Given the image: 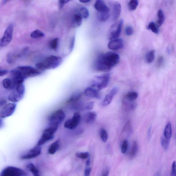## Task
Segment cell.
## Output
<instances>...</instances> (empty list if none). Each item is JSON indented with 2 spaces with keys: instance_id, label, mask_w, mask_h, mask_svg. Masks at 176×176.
I'll use <instances>...</instances> for the list:
<instances>
[{
  "instance_id": "cell-1",
  "label": "cell",
  "mask_w": 176,
  "mask_h": 176,
  "mask_svg": "<svg viewBox=\"0 0 176 176\" xmlns=\"http://www.w3.org/2000/svg\"><path fill=\"white\" fill-rule=\"evenodd\" d=\"M120 60L117 54L109 52L99 55L95 61L94 68L97 71H109L115 66L118 64Z\"/></svg>"
},
{
  "instance_id": "cell-2",
  "label": "cell",
  "mask_w": 176,
  "mask_h": 176,
  "mask_svg": "<svg viewBox=\"0 0 176 176\" xmlns=\"http://www.w3.org/2000/svg\"><path fill=\"white\" fill-rule=\"evenodd\" d=\"M62 58L58 56L50 55L42 61L36 63V67L40 71L55 69L61 64Z\"/></svg>"
},
{
  "instance_id": "cell-3",
  "label": "cell",
  "mask_w": 176,
  "mask_h": 176,
  "mask_svg": "<svg viewBox=\"0 0 176 176\" xmlns=\"http://www.w3.org/2000/svg\"><path fill=\"white\" fill-rule=\"evenodd\" d=\"M110 79L109 73L96 76L90 82V87L99 91L106 88L109 84Z\"/></svg>"
},
{
  "instance_id": "cell-4",
  "label": "cell",
  "mask_w": 176,
  "mask_h": 176,
  "mask_svg": "<svg viewBox=\"0 0 176 176\" xmlns=\"http://www.w3.org/2000/svg\"><path fill=\"white\" fill-rule=\"evenodd\" d=\"M65 114L62 109H58L51 114L48 118L49 126L58 127L60 124L64 120Z\"/></svg>"
},
{
  "instance_id": "cell-5",
  "label": "cell",
  "mask_w": 176,
  "mask_h": 176,
  "mask_svg": "<svg viewBox=\"0 0 176 176\" xmlns=\"http://www.w3.org/2000/svg\"><path fill=\"white\" fill-rule=\"evenodd\" d=\"M58 127L49 126L44 130L42 136L39 140L37 146H40L48 141L52 140L54 137V134Z\"/></svg>"
},
{
  "instance_id": "cell-6",
  "label": "cell",
  "mask_w": 176,
  "mask_h": 176,
  "mask_svg": "<svg viewBox=\"0 0 176 176\" xmlns=\"http://www.w3.org/2000/svg\"><path fill=\"white\" fill-rule=\"evenodd\" d=\"M124 21L121 19L116 22L111 27L108 34V38L110 40L118 38L121 35Z\"/></svg>"
},
{
  "instance_id": "cell-7",
  "label": "cell",
  "mask_w": 176,
  "mask_h": 176,
  "mask_svg": "<svg viewBox=\"0 0 176 176\" xmlns=\"http://www.w3.org/2000/svg\"><path fill=\"white\" fill-rule=\"evenodd\" d=\"M15 89L8 96L9 101L13 102L20 101L25 93V87L23 83L17 85Z\"/></svg>"
},
{
  "instance_id": "cell-8",
  "label": "cell",
  "mask_w": 176,
  "mask_h": 176,
  "mask_svg": "<svg viewBox=\"0 0 176 176\" xmlns=\"http://www.w3.org/2000/svg\"><path fill=\"white\" fill-rule=\"evenodd\" d=\"M17 68L25 79L28 77L38 76L41 73L40 71L30 66H21Z\"/></svg>"
},
{
  "instance_id": "cell-9",
  "label": "cell",
  "mask_w": 176,
  "mask_h": 176,
  "mask_svg": "<svg viewBox=\"0 0 176 176\" xmlns=\"http://www.w3.org/2000/svg\"><path fill=\"white\" fill-rule=\"evenodd\" d=\"M26 174V172L20 168L9 166L2 171L0 176H23Z\"/></svg>"
},
{
  "instance_id": "cell-10",
  "label": "cell",
  "mask_w": 176,
  "mask_h": 176,
  "mask_svg": "<svg viewBox=\"0 0 176 176\" xmlns=\"http://www.w3.org/2000/svg\"><path fill=\"white\" fill-rule=\"evenodd\" d=\"M81 119V115L80 112H75L72 118L68 119L65 122L64 126L68 129H74L79 125Z\"/></svg>"
},
{
  "instance_id": "cell-11",
  "label": "cell",
  "mask_w": 176,
  "mask_h": 176,
  "mask_svg": "<svg viewBox=\"0 0 176 176\" xmlns=\"http://www.w3.org/2000/svg\"><path fill=\"white\" fill-rule=\"evenodd\" d=\"M13 26L12 24L10 25L7 28L1 39L0 42L1 46H5L11 42L13 37Z\"/></svg>"
},
{
  "instance_id": "cell-12",
  "label": "cell",
  "mask_w": 176,
  "mask_h": 176,
  "mask_svg": "<svg viewBox=\"0 0 176 176\" xmlns=\"http://www.w3.org/2000/svg\"><path fill=\"white\" fill-rule=\"evenodd\" d=\"M16 105L14 103H9L6 105L0 112V118H4L10 116L15 111Z\"/></svg>"
},
{
  "instance_id": "cell-13",
  "label": "cell",
  "mask_w": 176,
  "mask_h": 176,
  "mask_svg": "<svg viewBox=\"0 0 176 176\" xmlns=\"http://www.w3.org/2000/svg\"><path fill=\"white\" fill-rule=\"evenodd\" d=\"M41 152L40 146H36V147L31 149L25 155L21 156L20 159L21 160H23L31 159L39 156Z\"/></svg>"
},
{
  "instance_id": "cell-14",
  "label": "cell",
  "mask_w": 176,
  "mask_h": 176,
  "mask_svg": "<svg viewBox=\"0 0 176 176\" xmlns=\"http://www.w3.org/2000/svg\"><path fill=\"white\" fill-rule=\"evenodd\" d=\"M94 8L99 14H109L110 9L103 1L97 0L94 5Z\"/></svg>"
},
{
  "instance_id": "cell-15",
  "label": "cell",
  "mask_w": 176,
  "mask_h": 176,
  "mask_svg": "<svg viewBox=\"0 0 176 176\" xmlns=\"http://www.w3.org/2000/svg\"><path fill=\"white\" fill-rule=\"evenodd\" d=\"M118 88L117 87H115L112 88L102 101L101 103L102 105L103 106H106L111 104L112 99L118 93Z\"/></svg>"
},
{
  "instance_id": "cell-16",
  "label": "cell",
  "mask_w": 176,
  "mask_h": 176,
  "mask_svg": "<svg viewBox=\"0 0 176 176\" xmlns=\"http://www.w3.org/2000/svg\"><path fill=\"white\" fill-rule=\"evenodd\" d=\"M124 46V41L121 38L112 40L108 43V47L110 49L118 50L123 49Z\"/></svg>"
},
{
  "instance_id": "cell-17",
  "label": "cell",
  "mask_w": 176,
  "mask_h": 176,
  "mask_svg": "<svg viewBox=\"0 0 176 176\" xmlns=\"http://www.w3.org/2000/svg\"><path fill=\"white\" fill-rule=\"evenodd\" d=\"M112 19L114 21H116L120 16L121 11V5L118 2H115L112 3Z\"/></svg>"
},
{
  "instance_id": "cell-18",
  "label": "cell",
  "mask_w": 176,
  "mask_h": 176,
  "mask_svg": "<svg viewBox=\"0 0 176 176\" xmlns=\"http://www.w3.org/2000/svg\"><path fill=\"white\" fill-rule=\"evenodd\" d=\"M84 94L85 96L91 98L99 99L101 97L99 90L90 87L87 88L85 90Z\"/></svg>"
},
{
  "instance_id": "cell-19",
  "label": "cell",
  "mask_w": 176,
  "mask_h": 176,
  "mask_svg": "<svg viewBox=\"0 0 176 176\" xmlns=\"http://www.w3.org/2000/svg\"><path fill=\"white\" fill-rule=\"evenodd\" d=\"M97 116V114L95 112H88L84 117L85 123L87 124H92L96 120Z\"/></svg>"
},
{
  "instance_id": "cell-20",
  "label": "cell",
  "mask_w": 176,
  "mask_h": 176,
  "mask_svg": "<svg viewBox=\"0 0 176 176\" xmlns=\"http://www.w3.org/2000/svg\"><path fill=\"white\" fill-rule=\"evenodd\" d=\"M83 18L79 14H76L73 16L71 22V25L73 28H77L81 26Z\"/></svg>"
},
{
  "instance_id": "cell-21",
  "label": "cell",
  "mask_w": 176,
  "mask_h": 176,
  "mask_svg": "<svg viewBox=\"0 0 176 176\" xmlns=\"http://www.w3.org/2000/svg\"><path fill=\"white\" fill-rule=\"evenodd\" d=\"M60 147V141L58 140L55 141L51 144L48 149V153L50 155L55 154Z\"/></svg>"
},
{
  "instance_id": "cell-22",
  "label": "cell",
  "mask_w": 176,
  "mask_h": 176,
  "mask_svg": "<svg viewBox=\"0 0 176 176\" xmlns=\"http://www.w3.org/2000/svg\"><path fill=\"white\" fill-rule=\"evenodd\" d=\"M82 96V93L79 92L75 93L68 99L67 100V103L68 104L75 103L79 101L81 98Z\"/></svg>"
},
{
  "instance_id": "cell-23",
  "label": "cell",
  "mask_w": 176,
  "mask_h": 176,
  "mask_svg": "<svg viewBox=\"0 0 176 176\" xmlns=\"http://www.w3.org/2000/svg\"><path fill=\"white\" fill-rule=\"evenodd\" d=\"M2 85L5 89L7 90L13 89L16 87L13 80L8 78L4 80L2 82Z\"/></svg>"
},
{
  "instance_id": "cell-24",
  "label": "cell",
  "mask_w": 176,
  "mask_h": 176,
  "mask_svg": "<svg viewBox=\"0 0 176 176\" xmlns=\"http://www.w3.org/2000/svg\"><path fill=\"white\" fill-rule=\"evenodd\" d=\"M164 135L165 138L170 139L172 135V129L171 124L170 122H168L167 125L165 126L164 131Z\"/></svg>"
},
{
  "instance_id": "cell-25",
  "label": "cell",
  "mask_w": 176,
  "mask_h": 176,
  "mask_svg": "<svg viewBox=\"0 0 176 176\" xmlns=\"http://www.w3.org/2000/svg\"><path fill=\"white\" fill-rule=\"evenodd\" d=\"M158 21L157 25L158 27L162 26L165 20L164 14L162 9H159L158 11Z\"/></svg>"
},
{
  "instance_id": "cell-26",
  "label": "cell",
  "mask_w": 176,
  "mask_h": 176,
  "mask_svg": "<svg viewBox=\"0 0 176 176\" xmlns=\"http://www.w3.org/2000/svg\"><path fill=\"white\" fill-rule=\"evenodd\" d=\"M138 96V93L136 92H129L125 95V99L128 101L132 102L137 99Z\"/></svg>"
},
{
  "instance_id": "cell-27",
  "label": "cell",
  "mask_w": 176,
  "mask_h": 176,
  "mask_svg": "<svg viewBox=\"0 0 176 176\" xmlns=\"http://www.w3.org/2000/svg\"><path fill=\"white\" fill-rule=\"evenodd\" d=\"M155 51L152 50L149 51L146 56V61L148 63H152L155 59Z\"/></svg>"
},
{
  "instance_id": "cell-28",
  "label": "cell",
  "mask_w": 176,
  "mask_h": 176,
  "mask_svg": "<svg viewBox=\"0 0 176 176\" xmlns=\"http://www.w3.org/2000/svg\"><path fill=\"white\" fill-rule=\"evenodd\" d=\"M28 170L32 173L33 176H41L39 171L33 163L29 164L27 165Z\"/></svg>"
},
{
  "instance_id": "cell-29",
  "label": "cell",
  "mask_w": 176,
  "mask_h": 176,
  "mask_svg": "<svg viewBox=\"0 0 176 176\" xmlns=\"http://www.w3.org/2000/svg\"><path fill=\"white\" fill-rule=\"evenodd\" d=\"M138 150V146L136 141H134L133 146L129 153V156L131 158H133L135 156L137 153Z\"/></svg>"
},
{
  "instance_id": "cell-30",
  "label": "cell",
  "mask_w": 176,
  "mask_h": 176,
  "mask_svg": "<svg viewBox=\"0 0 176 176\" xmlns=\"http://www.w3.org/2000/svg\"><path fill=\"white\" fill-rule=\"evenodd\" d=\"M170 139H168L163 136L161 138V143L163 148L165 151H167L169 149Z\"/></svg>"
},
{
  "instance_id": "cell-31",
  "label": "cell",
  "mask_w": 176,
  "mask_h": 176,
  "mask_svg": "<svg viewBox=\"0 0 176 176\" xmlns=\"http://www.w3.org/2000/svg\"><path fill=\"white\" fill-rule=\"evenodd\" d=\"M83 18L87 19L89 16V12L88 9L85 7H82L79 10V13L78 14Z\"/></svg>"
},
{
  "instance_id": "cell-32",
  "label": "cell",
  "mask_w": 176,
  "mask_h": 176,
  "mask_svg": "<svg viewBox=\"0 0 176 176\" xmlns=\"http://www.w3.org/2000/svg\"><path fill=\"white\" fill-rule=\"evenodd\" d=\"M148 30H151L154 33L157 34L159 33V29L157 24L153 22H151L147 27Z\"/></svg>"
},
{
  "instance_id": "cell-33",
  "label": "cell",
  "mask_w": 176,
  "mask_h": 176,
  "mask_svg": "<svg viewBox=\"0 0 176 176\" xmlns=\"http://www.w3.org/2000/svg\"><path fill=\"white\" fill-rule=\"evenodd\" d=\"M45 34L39 30H36L32 33L30 35L31 37L33 39H37L44 37Z\"/></svg>"
},
{
  "instance_id": "cell-34",
  "label": "cell",
  "mask_w": 176,
  "mask_h": 176,
  "mask_svg": "<svg viewBox=\"0 0 176 176\" xmlns=\"http://www.w3.org/2000/svg\"><path fill=\"white\" fill-rule=\"evenodd\" d=\"M139 4V2L137 0H131L129 2L128 7L129 10L130 11H135L137 7Z\"/></svg>"
},
{
  "instance_id": "cell-35",
  "label": "cell",
  "mask_w": 176,
  "mask_h": 176,
  "mask_svg": "<svg viewBox=\"0 0 176 176\" xmlns=\"http://www.w3.org/2000/svg\"><path fill=\"white\" fill-rule=\"evenodd\" d=\"M58 41H59V39L58 38L53 39L49 42V46L52 49L56 50L58 47Z\"/></svg>"
},
{
  "instance_id": "cell-36",
  "label": "cell",
  "mask_w": 176,
  "mask_h": 176,
  "mask_svg": "<svg viewBox=\"0 0 176 176\" xmlns=\"http://www.w3.org/2000/svg\"><path fill=\"white\" fill-rule=\"evenodd\" d=\"M100 135L102 141L106 142L108 138V134L105 129H101L100 131Z\"/></svg>"
},
{
  "instance_id": "cell-37",
  "label": "cell",
  "mask_w": 176,
  "mask_h": 176,
  "mask_svg": "<svg viewBox=\"0 0 176 176\" xmlns=\"http://www.w3.org/2000/svg\"><path fill=\"white\" fill-rule=\"evenodd\" d=\"M94 102H90L85 104H83L82 109L84 110H91L93 108Z\"/></svg>"
},
{
  "instance_id": "cell-38",
  "label": "cell",
  "mask_w": 176,
  "mask_h": 176,
  "mask_svg": "<svg viewBox=\"0 0 176 176\" xmlns=\"http://www.w3.org/2000/svg\"><path fill=\"white\" fill-rule=\"evenodd\" d=\"M75 155L77 158L83 159H87L90 157V154L88 152H77Z\"/></svg>"
},
{
  "instance_id": "cell-39",
  "label": "cell",
  "mask_w": 176,
  "mask_h": 176,
  "mask_svg": "<svg viewBox=\"0 0 176 176\" xmlns=\"http://www.w3.org/2000/svg\"><path fill=\"white\" fill-rule=\"evenodd\" d=\"M110 16L109 14H99L98 13L97 16L99 20L102 21H105L108 19Z\"/></svg>"
},
{
  "instance_id": "cell-40",
  "label": "cell",
  "mask_w": 176,
  "mask_h": 176,
  "mask_svg": "<svg viewBox=\"0 0 176 176\" xmlns=\"http://www.w3.org/2000/svg\"><path fill=\"white\" fill-rule=\"evenodd\" d=\"M128 147V141L125 140L124 141L121 146V152L123 154L125 153Z\"/></svg>"
},
{
  "instance_id": "cell-41",
  "label": "cell",
  "mask_w": 176,
  "mask_h": 176,
  "mask_svg": "<svg viewBox=\"0 0 176 176\" xmlns=\"http://www.w3.org/2000/svg\"><path fill=\"white\" fill-rule=\"evenodd\" d=\"M125 32L126 35L130 36L133 35L134 33V29L131 26L127 27L125 28Z\"/></svg>"
},
{
  "instance_id": "cell-42",
  "label": "cell",
  "mask_w": 176,
  "mask_h": 176,
  "mask_svg": "<svg viewBox=\"0 0 176 176\" xmlns=\"http://www.w3.org/2000/svg\"><path fill=\"white\" fill-rule=\"evenodd\" d=\"M171 176H176V167L175 161H174L172 164Z\"/></svg>"
},
{
  "instance_id": "cell-43",
  "label": "cell",
  "mask_w": 176,
  "mask_h": 176,
  "mask_svg": "<svg viewBox=\"0 0 176 176\" xmlns=\"http://www.w3.org/2000/svg\"><path fill=\"white\" fill-rule=\"evenodd\" d=\"M92 171V168L90 166L86 167L84 171V176H90Z\"/></svg>"
},
{
  "instance_id": "cell-44",
  "label": "cell",
  "mask_w": 176,
  "mask_h": 176,
  "mask_svg": "<svg viewBox=\"0 0 176 176\" xmlns=\"http://www.w3.org/2000/svg\"><path fill=\"white\" fill-rule=\"evenodd\" d=\"M164 63V58L162 56H160L159 58L158 62H157V65L159 67H160L162 66Z\"/></svg>"
},
{
  "instance_id": "cell-45",
  "label": "cell",
  "mask_w": 176,
  "mask_h": 176,
  "mask_svg": "<svg viewBox=\"0 0 176 176\" xmlns=\"http://www.w3.org/2000/svg\"><path fill=\"white\" fill-rule=\"evenodd\" d=\"M70 1L68 0H64V1H59V7L60 9H61L63 8V6H64V5L68 3V2H70Z\"/></svg>"
},
{
  "instance_id": "cell-46",
  "label": "cell",
  "mask_w": 176,
  "mask_h": 176,
  "mask_svg": "<svg viewBox=\"0 0 176 176\" xmlns=\"http://www.w3.org/2000/svg\"><path fill=\"white\" fill-rule=\"evenodd\" d=\"M8 71L6 70H3L0 68V77L6 75L8 73Z\"/></svg>"
},
{
  "instance_id": "cell-47",
  "label": "cell",
  "mask_w": 176,
  "mask_h": 176,
  "mask_svg": "<svg viewBox=\"0 0 176 176\" xmlns=\"http://www.w3.org/2000/svg\"><path fill=\"white\" fill-rule=\"evenodd\" d=\"M109 174V171L108 169H105L102 173V176H108Z\"/></svg>"
},
{
  "instance_id": "cell-48",
  "label": "cell",
  "mask_w": 176,
  "mask_h": 176,
  "mask_svg": "<svg viewBox=\"0 0 176 176\" xmlns=\"http://www.w3.org/2000/svg\"><path fill=\"white\" fill-rule=\"evenodd\" d=\"M6 103V101L4 99H0V106L4 105Z\"/></svg>"
},
{
  "instance_id": "cell-49",
  "label": "cell",
  "mask_w": 176,
  "mask_h": 176,
  "mask_svg": "<svg viewBox=\"0 0 176 176\" xmlns=\"http://www.w3.org/2000/svg\"><path fill=\"white\" fill-rule=\"evenodd\" d=\"M90 165V158L87 159V160L86 162V167H89Z\"/></svg>"
},
{
  "instance_id": "cell-50",
  "label": "cell",
  "mask_w": 176,
  "mask_h": 176,
  "mask_svg": "<svg viewBox=\"0 0 176 176\" xmlns=\"http://www.w3.org/2000/svg\"><path fill=\"white\" fill-rule=\"evenodd\" d=\"M74 39H73L72 40L71 43V47H70V49L71 50H72L73 46H74Z\"/></svg>"
},
{
  "instance_id": "cell-51",
  "label": "cell",
  "mask_w": 176,
  "mask_h": 176,
  "mask_svg": "<svg viewBox=\"0 0 176 176\" xmlns=\"http://www.w3.org/2000/svg\"><path fill=\"white\" fill-rule=\"evenodd\" d=\"M79 1L80 2H82V3H88L91 1H90V0H80Z\"/></svg>"
},
{
  "instance_id": "cell-52",
  "label": "cell",
  "mask_w": 176,
  "mask_h": 176,
  "mask_svg": "<svg viewBox=\"0 0 176 176\" xmlns=\"http://www.w3.org/2000/svg\"><path fill=\"white\" fill-rule=\"evenodd\" d=\"M3 126V122L2 121V120L0 119V128L2 127Z\"/></svg>"
},
{
  "instance_id": "cell-53",
  "label": "cell",
  "mask_w": 176,
  "mask_h": 176,
  "mask_svg": "<svg viewBox=\"0 0 176 176\" xmlns=\"http://www.w3.org/2000/svg\"><path fill=\"white\" fill-rule=\"evenodd\" d=\"M150 131H151V128H150L149 129V131H148V137H149L150 134Z\"/></svg>"
},
{
  "instance_id": "cell-54",
  "label": "cell",
  "mask_w": 176,
  "mask_h": 176,
  "mask_svg": "<svg viewBox=\"0 0 176 176\" xmlns=\"http://www.w3.org/2000/svg\"><path fill=\"white\" fill-rule=\"evenodd\" d=\"M7 2V1H2V4H5Z\"/></svg>"
}]
</instances>
